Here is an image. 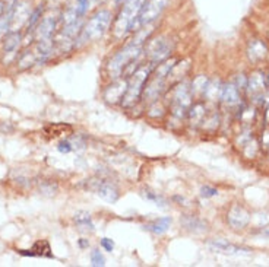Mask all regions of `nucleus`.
Instances as JSON below:
<instances>
[{"instance_id": "obj_15", "label": "nucleus", "mask_w": 269, "mask_h": 267, "mask_svg": "<svg viewBox=\"0 0 269 267\" xmlns=\"http://www.w3.org/2000/svg\"><path fill=\"white\" fill-rule=\"evenodd\" d=\"M228 222H230V225L233 226V228H236V229H241V228H244L246 225H247V222H249V213H247V210L244 209V207H241V206H234L231 210H230V213H228Z\"/></svg>"}, {"instance_id": "obj_20", "label": "nucleus", "mask_w": 269, "mask_h": 267, "mask_svg": "<svg viewBox=\"0 0 269 267\" xmlns=\"http://www.w3.org/2000/svg\"><path fill=\"white\" fill-rule=\"evenodd\" d=\"M205 117V107L202 104H195L189 110V121L192 124H199Z\"/></svg>"}, {"instance_id": "obj_7", "label": "nucleus", "mask_w": 269, "mask_h": 267, "mask_svg": "<svg viewBox=\"0 0 269 267\" xmlns=\"http://www.w3.org/2000/svg\"><path fill=\"white\" fill-rule=\"evenodd\" d=\"M192 88H189L188 83H182L177 89L174 91V95H173V101H171V110H173V114L175 117L182 118L189 107L192 105Z\"/></svg>"}, {"instance_id": "obj_26", "label": "nucleus", "mask_w": 269, "mask_h": 267, "mask_svg": "<svg viewBox=\"0 0 269 267\" xmlns=\"http://www.w3.org/2000/svg\"><path fill=\"white\" fill-rule=\"evenodd\" d=\"M47 244V241H38L35 245H34V248H32L31 251H37L35 252V255H46V257H51V254H50V247L47 248H44L43 250V247Z\"/></svg>"}, {"instance_id": "obj_9", "label": "nucleus", "mask_w": 269, "mask_h": 267, "mask_svg": "<svg viewBox=\"0 0 269 267\" xmlns=\"http://www.w3.org/2000/svg\"><path fill=\"white\" fill-rule=\"evenodd\" d=\"M206 247L209 250L215 252H222V254H228V255H241V254H250V250L246 247H240L230 244L224 239H211L206 242Z\"/></svg>"}, {"instance_id": "obj_5", "label": "nucleus", "mask_w": 269, "mask_h": 267, "mask_svg": "<svg viewBox=\"0 0 269 267\" xmlns=\"http://www.w3.org/2000/svg\"><path fill=\"white\" fill-rule=\"evenodd\" d=\"M173 51V44L168 38L159 37L152 40L146 47V56L149 59V63H162L170 57V53Z\"/></svg>"}, {"instance_id": "obj_18", "label": "nucleus", "mask_w": 269, "mask_h": 267, "mask_svg": "<svg viewBox=\"0 0 269 267\" xmlns=\"http://www.w3.org/2000/svg\"><path fill=\"white\" fill-rule=\"evenodd\" d=\"M170 225H171V218L165 216V218H159V219H155L149 222V223H146L145 228L148 231H151L152 234H155V235H162L170 229Z\"/></svg>"}, {"instance_id": "obj_28", "label": "nucleus", "mask_w": 269, "mask_h": 267, "mask_svg": "<svg viewBox=\"0 0 269 267\" xmlns=\"http://www.w3.org/2000/svg\"><path fill=\"white\" fill-rule=\"evenodd\" d=\"M91 264L95 267L104 266L106 264V258H104V255L101 254L100 250H94V251L91 252Z\"/></svg>"}, {"instance_id": "obj_6", "label": "nucleus", "mask_w": 269, "mask_h": 267, "mask_svg": "<svg viewBox=\"0 0 269 267\" xmlns=\"http://www.w3.org/2000/svg\"><path fill=\"white\" fill-rule=\"evenodd\" d=\"M168 0H145L141 14L138 18L136 27H145L152 24L155 19H158L164 9L167 8Z\"/></svg>"}, {"instance_id": "obj_1", "label": "nucleus", "mask_w": 269, "mask_h": 267, "mask_svg": "<svg viewBox=\"0 0 269 267\" xmlns=\"http://www.w3.org/2000/svg\"><path fill=\"white\" fill-rule=\"evenodd\" d=\"M154 66H155L154 63H149L145 64L142 67H139V69L132 75V78L127 80L126 94H125L123 99H122V104H123L125 107L129 108V107L135 105V104L139 101V98H141L143 94V86H145V83L149 80L151 75H152Z\"/></svg>"}, {"instance_id": "obj_35", "label": "nucleus", "mask_w": 269, "mask_h": 267, "mask_svg": "<svg viewBox=\"0 0 269 267\" xmlns=\"http://www.w3.org/2000/svg\"><path fill=\"white\" fill-rule=\"evenodd\" d=\"M79 245L80 247H86V245H88V242H85V241H80Z\"/></svg>"}, {"instance_id": "obj_4", "label": "nucleus", "mask_w": 269, "mask_h": 267, "mask_svg": "<svg viewBox=\"0 0 269 267\" xmlns=\"http://www.w3.org/2000/svg\"><path fill=\"white\" fill-rule=\"evenodd\" d=\"M141 53H142V44L141 43H132L123 50H120L109 63V73H110L111 78H119L127 66L141 56Z\"/></svg>"}, {"instance_id": "obj_19", "label": "nucleus", "mask_w": 269, "mask_h": 267, "mask_svg": "<svg viewBox=\"0 0 269 267\" xmlns=\"http://www.w3.org/2000/svg\"><path fill=\"white\" fill-rule=\"evenodd\" d=\"M73 220L75 223L79 226L80 229H86V231H94V222H93V218L88 212L85 210H79L75 213L73 216Z\"/></svg>"}, {"instance_id": "obj_32", "label": "nucleus", "mask_w": 269, "mask_h": 267, "mask_svg": "<svg viewBox=\"0 0 269 267\" xmlns=\"http://www.w3.org/2000/svg\"><path fill=\"white\" fill-rule=\"evenodd\" d=\"M62 154H67V152H70L72 149H73V146H72V143L69 141H64L62 142L60 145H59V148H57Z\"/></svg>"}, {"instance_id": "obj_24", "label": "nucleus", "mask_w": 269, "mask_h": 267, "mask_svg": "<svg viewBox=\"0 0 269 267\" xmlns=\"http://www.w3.org/2000/svg\"><path fill=\"white\" fill-rule=\"evenodd\" d=\"M263 88H265L263 79L260 78V75H254L253 78L250 79V91H252V94H260L263 91Z\"/></svg>"}, {"instance_id": "obj_30", "label": "nucleus", "mask_w": 269, "mask_h": 267, "mask_svg": "<svg viewBox=\"0 0 269 267\" xmlns=\"http://www.w3.org/2000/svg\"><path fill=\"white\" fill-rule=\"evenodd\" d=\"M201 194H202V197H214V196H217L218 194V191L217 189H214V187H209V186H205V187H202L201 189Z\"/></svg>"}, {"instance_id": "obj_34", "label": "nucleus", "mask_w": 269, "mask_h": 267, "mask_svg": "<svg viewBox=\"0 0 269 267\" xmlns=\"http://www.w3.org/2000/svg\"><path fill=\"white\" fill-rule=\"evenodd\" d=\"M3 9H5V2H2V0H0V16H2V14H3Z\"/></svg>"}, {"instance_id": "obj_29", "label": "nucleus", "mask_w": 269, "mask_h": 267, "mask_svg": "<svg viewBox=\"0 0 269 267\" xmlns=\"http://www.w3.org/2000/svg\"><path fill=\"white\" fill-rule=\"evenodd\" d=\"M40 191L41 193H44V194H56V191H57V186L56 184H51V183H48V184H43V186H40Z\"/></svg>"}, {"instance_id": "obj_13", "label": "nucleus", "mask_w": 269, "mask_h": 267, "mask_svg": "<svg viewBox=\"0 0 269 267\" xmlns=\"http://www.w3.org/2000/svg\"><path fill=\"white\" fill-rule=\"evenodd\" d=\"M19 0H5V9L0 16V38L5 37L8 32L11 31L12 27V19L15 14V8Z\"/></svg>"}, {"instance_id": "obj_12", "label": "nucleus", "mask_w": 269, "mask_h": 267, "mask_svg": "<svg viewBox=\"0 0 269 267\" xmlns=\"http://www.w3.org/2000/svg\"><path fill=\"white\" fill-rule=\"evenodd\" d=\"M56 24H57V19L53 15L44 16L37 28H35V38L37 41H43V40H51L53 34H54V30H56Z\"/></svg>"}, {"instance_id": "obj_2", "label": "nucleus", "mask_w": 269, "mask_h": 267, "mask_svg": "<svg viewBox=\"0 0 269 267\" xmlns=\"http://www.w3.org/2000/svg\"><path fill=\"white\" fill-rule=\"evenodd\" d=\"M143 3H145V0H126L125 2L120 14L116 18V22H114L113 30H114L116 37H123L136 27Z\"/></svg>"}, {"instance_id": "obj_22", "label": "nucleus", "mask_w": 269, "mask_h": 267, "mask_svg": "<svg viewBox=\"0 0 269 267\" xmlns=\"http://www.w3.org/2000/svg\"><path fill=\"white\" fill-rule=\"evenodd\" d=\"M222 99L228 104H236L238 101L237 88H234L233 85H227L222 89Z\"/></svg>"}, {"instance_id": "obj_16", "label": "nucleus", "mask_w": 269, "mask_h": 267, "mask_svg": "<svg viewBox=\"0 0 269 267\" xmlns=\"http://www.w3.org/2000/svg\"><path fill=\"white\" fill-rule=\"evenodd\" d=\"M182 225L185 226V229H188L193 234H202L208 229V225L206 222H204L202 219L196 218V216H183L182 218Z\"/></svg>"}, {"instance_id": "obj_14", "label": "nucleus", "mask_w": 269, "mask_h": 267, "mask_svg": "<svg viewBox=\"0 0 269 267\" xmlns=\"http://www.w3.org/2000/svg\"><path fill=\"white\" fill-rule=\"evenodd\" d=\"M127 89V80H116L114 83H111L110 86L106 89L104 92V99L110 104H116L119 101L123 99V96L126 94Z\"/></svg>"}, {"instance_id": "obj_21", "label": "nucleus", "mask_w": 269, "mask_h": 267, "mask_svg": "<svg viewBox=\"0 0 269 267\" xmlns=\"http://www.w3.org/2000/svg\"><path fill=\"white\" fill-rule=\"evenodd\" d=\"M19 67L21 69H28V67H31L34 64H37V59H35V54H34V51L31 50H27L25 53H22V56L19 57Z\"/></svg>"}, {"instance_id": "obj_8", "label": "nucleus", "mask_w": 269, "mask_h": 267, "mask_svg": "<svg viewBox=\"0 0 269 267\" xmlns=\"http://www.w3.org/2000/svg\"><path fill=\"white\" fill-rule=\"evenodd\" d=\"M89 189L93 190L100 199H103V200H106L109 203H116L119 200V196H120L119 189L114 184L107 183L104 180H95V181H93L91 186H89Z\"/></svg>"}, {"instance_id": "obj_17", "label": "nucleus", "mask_w": 269, "mask_h": 267, "mask_svg": "<svg viewBox=\"0 0 269 267\" xmlns=\"http://www.w3.org/2000/svg\"><path fill=\"white\" fill-rule=\"evenodd\" d=\"M21 41H22V37H21V32L19 31H9L5 35V40H3V50L5 53L8 54H14L18 51V48L21 46Z\"/></svg>"}, {"instance_id": "obj_10", "label": "nucleus", "mask_w": 269, "mask_h": 267, "mask_svg": "<svg viewBox=\"0 0 269 267\" xmlns=\"http://www.w3.org/2000/svg\"><path fill=\"white\" fill-rule=\"evenodd\" d=\"M151 76H152V78L149 80L148 86L143 89V95H145V98H146L149 102L158 99L159 95L162 94L164 89H165V80H167L165 76H161V75H157V73H154V75H151Z\"/></svg>"}, {"instance_id": "obj_11", "label": "nucleus", "mask_w": 269, "mask_h": 267, "mask_svg": "<svg viewBox=\"0 0 269 267\" xmlns=\"http://www.w3.org/2000/svg\"><path fill=\"white\" fill-rule=\"evenodd\" d=\"M30 15H31L30 3H28L27 0H19L15 8V14H14L11 30L19 31L24 25H27V22H28V19H30Z\"/></svg>"}, {"instance_id": "obj_23", "label": "nucleus", "mask_w": 269, "mask_h": 267, "mask_svg": "<svg viewBox=\"0 0 269 267\" xmlns=\"http://www.w3.org/2000/svg\"><path fill=\"white\" fill-rule=\"evenodd\" d=\"M43 6H38L37 9H34L31 12V15H30V19H28V22H27V31H32L34 28H37V25H38V22L41 21V15H43Z\"/></svg>"}, {"instance_id": "obj_25", "label": "nucleus", "mask_w": 269, "mask_h": 267, "mask_svg": "<svg viewBox=\"0 0 269 267\" xmlns=\"http://www.w3.org/2000/svg\"><path fill=\"white\" fill-rule=\"evenodd\" d=\"M145 197L148 200H151L152 203L159 206V207H165V204H167V200L162 196H158L157 193H152V191H145Z\"/></svg>"}, {"instance_id": "obj_33", "label": "nucleus", "mask_w": 269, "mask_h": 267, "mask_svg": "<svg viewBox=\"0 0 269 267\" xmlns=\"http://www.w3.org/2000/svg\"><path fill=\"white\" fill-rule=\"evenodd\" d=\"M260 234H262V235H265V236H269V225H266L265 228H262Z\"/></svg>"}, {"instance_id": "obj_27", "label": "nucleus", "mask_w": 269, "mask_h": 267, "mask_svg": "<svg viewBox=\"0 0 269 267\" xmlns=\"http://www.w3.org/2000/svg\"><path fill=\"white\" fill-rule=\"evenodd\" d=\"M250 51H254V53H250V56H253L254 59H260V57L265 56L266 47H265L263 44H260V43H253V44H252V48H250Z\"/></svg>"}, {"instance_id": "obj_31", "label": "nucleus", "mask_w": 269, "mask_h": 267, "mask_svg": "<svg viewBox=\"0 0 269 267\" xmlns=\"http://www.w3.org/2000/svg\"><path fill=\"white\" fill-rule=\"evenodd\" d=\"M101 247H103L106 251H113L114 242H113V239H110V238H103V239H101Z\"/></svg>"}, {"instance_id": "obj_3", "label": "nucleus", "mask_w": 269, "mask_h": 267, "mask_svg": "<svg viewBox=\"0 0 269 267\" xmlns=\"http://www.w3.org/2000/svg\"><path fill=\"white\" fill-rule=\"evenodd\" d=\"M111 22V14L106 9L98 11L93 15V18L86 22V25L82 28L80 34V41L88 43V41H95L104 35V32L109 30Z\"/></svg>"}]
</instances>
